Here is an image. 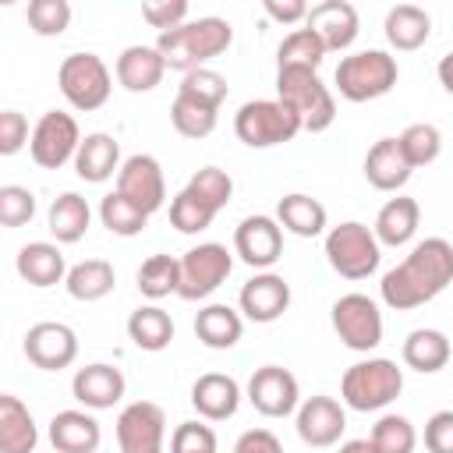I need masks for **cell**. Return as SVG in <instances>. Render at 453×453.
<instances>
[{
    "label": "cell",
    "mask_w": 453,
    "mask_h": 453,
    "mask_svg": "<svg viewBox=\"0 0 453 453\" xmlns=\"http://www.w3.org/2000/svg\"><path fill=\"white\" fill-rule=\"evenodd\" d=\"M449 283H453V244L446 237H425L403 255V262H396L382 276L379 297L393 311H411L435 301Z\"/></svg>",
    "instance_id": "cell-1"
},
{
    "label": "cell",
    "mask_w": 453,
    "mask_h": 453,
    "mask_svg": "<svg viewBox=\"0 0 453 453\" xmlns=\"http://www.w3.org/2000/svg\"><path fill=\"white\" fill-rule=\"evenodd\" d=\"M234 42V28L226 18H216V14H205V18H195V21H184L180 28H170V32H159L156 35V50L159 57L166 60L170 71H198L205 67L212 57L226 53Z\"/></svg>",
    "instance_id": "cell-2"
},
{
    "label": "cell",
    "mask_w": 453,
    "mask_h": 453,
    "mask_svg": "<svg viewBox=\"0 0 453 453\" xmlns=\"http://www.w3.org/2000/svg\"><path fill=\"white\" fill-rule=\"evenodd\" d=\"M403 389V368L389 357H365L354 361L340 379V400L350 411L372 414L389 407Z\"/></svg>",
    "instance_id": "cell-3"
},
{
    "label": "cell",
    "mask_w": 453,
    "mask_h": 453,
    "mask_svg": "<svg viewBox=\"0 0 453 453\" xmlns=\"http://www.w3.org/2000/svg\"><path fill=\"white\" fill-rule=\"evenodd\" d=\"M276 99H283L304 124V131L319 134L336 120V99L329 85H322L319 71L308 67H276Z\"/></svg>",
    "instance_id": "cell-4"
},
{
    "label": "cell",
    "mask_w": 453,
    "mask_h": 453,
    "mask_svg": "<svg viewBox=\"0 0 453 453\" xmlns=\"http://www.w3.org/2000/svg\"><path fill=\"white\" fill-rule=\"evenodd\" d=\"M400 78V67H396V57H389L386 50H357L350 57H343L336 64V92L347 99V103H372V99H382L386 92H393Z\"/></svg>",
    "instance_id": "cell-5"
},
{
    "label": "cell",
    "mask_w": 453,
    "mask_h": 453,
    "mask_svg": "<svg viewBox=\"0 0 453 453\" xmlns=\"http://www.w3.org/2000/svg\"><path fill=\"white\" fill-rule=\"evenodd\" d=\"M297 131H304V124L283 99H248L234 113V134L248 149H273L294 142Z\"/></svg>",
    "instance_id": "cell-6"
},
{
    "label": "cell",
    "mask_w": 453,
    "mask_h": 453,
    "mask_svg": "<svg viewBox=\"0 0 453 453\" xmlns=\"http://www.w3.org/2000/svg\"><path fill=\"white\" fill-rule=\"evenodd\" d=\"M326 262L343 280H368L382 262V244L372 226L347 219L326 230Z\"/></svg>",
    "instance_id": "cell-7"
},
{
    "label": "cell",
    "mask_w": 453,
    "mask_h": 453,
    "mask_svg": "<svg viewBox=\"0 0 453 453\" xmlns=\"http://www.w3.org/2000/svg\"><path fill=\"white\" fill-rule=\"evenodd\" d=\"M57 85H60V96L74 110L92 113V110L106 106V99L113 92V74L99 53H71L57 67Z\"/></svg>",
    "instance_id": "cell-8"
},
{
    "label": "cell",
    "mask_w": 453,
    "mask_h": 453,
    "mask_svg": "<svg viewBox=\"0 0 453 453\" xmlns=\"http://www.w3.org/2000/svg\"><path fill=\"white\" fill-rule=\"evenodd\" d=\"M230 269H234V255L226 251V244L205 241V244L188 248L180 255V290H177V297L205 301L212 290H219L226 283Z\"/></svg>",
    "instance_id": "cell-9"
},
{
    "label": "cell",
    "mask_w": 453,
    "mask_h": 453,
    "mask_svg": "<svg viewBox=\"0 0 453 453\" xmlns=\"http://www.w3.org/2000/svg\"><path fill=\"white\" fill-rule=\"evenodd\" d=\"M333 333L340 336L343 347L368 354L382 343V311L368 294H343L333 301Z\"/></svg>",
    "instance_id": "cell-10"
},
{
    "label": "cell",
    "mask_w": 453,
    "mask_h": 453,
    "mask_svg": "<svg viewBox=\"0 0 453 453\" xmlns=\"http://www.w3.org/2000/svg\"><path fill=\"white\" fill-rule=\"evenodd\" d=\"M81 149V131L78 120L64 110H46L35 127H32V142H28V156L35 159V166L42 170H60L64 163H74Z\"/></svg>",
    "instance_id": "cell-11"
},
{
    "label": "cell",
    "mask_w": 453,
    "mask_h": 453,
    "mask_svg": "<svg viewBox=\"0 0 453 453\" xmlns=\"http://www.w3.org/2000/svg\"><path fill=\"white\" fill-rule=\"evenodd\" d=\"M117 449L120 453H163L166 449V414L152 400H134L117 414Z\"/></svg>",
    "instance_id": "cell-12"
},
{
    "label": "cell",
    "mask_w": 453,
    "mask_h": 453,
    "mask_svg": "<svg viewBox=\"0 0 453 453\" xmlns=\"http://www.w3.org/2000/svg\"><path fill=\"white\" fill-rule=\"evenodd\" d=\"M248 400L262 418H287L301 407V386L290 368L283 365H262L248 379Z\"/></svg>",
    "instance_id": "cell-13"
},
{
    "label": "cell",
    "mask_w": 453,
    "mask_h": 453,
    "mask_svg": "<svg viewBox=\"0 0 453 453\" xmlns=\"http://www.w3.org/2000/svg\"><path fill=\"white\" fill-rule=\"evenodd\" d=\"M117 191L124 198H131L142 212H159L163 202H166V177H163V166L156 156L149 152H134L120 163V173H117Z\"/></svg>",
    "instance_id": "cell-14"
},
{
    "label": "cell",
    "mask_w": 453,
    "mask_h": 453,
    "mask_svg": "<svg viewBox=\"0 0 453 453\" xmlns=\"http://www.w3.org/2000/svg\"><path fill=\"white\" fill-rule=\"evenodd\" d=\"M234 255L258 273L273 269L283 255V226L276 216H244L234 230Z\"/></svg>",
    "instance_id": "cell-15"
},
{
    "label": "cell",
    "mask_w": 453,
    "mask_h": 453,
    "mask_svg": "<svg viewBox=\"0 0 453 453\" xmlns=\"http://www.w3.org/2000/svg\"><path fill=\"white\" fill-rule=\"evenodd\" d=\"M25 357L42 372L71 368L78 357V333L67 322H35L25 333Z\"/></svg>",
    "instance_id": "cell-16"
},
{
    "label": "cell",
    "mask_w": 453,
    "mask_h": 453,
    "mask_svg": "<svg viewBox=\"0 0 453 453\" xmlns=\"http://www.w3.org/2000/svg\"><path fill=\"white\" fill-rule=\"evenodd\" d=\"M297 435L304 446H315V449H329L340 442L343 428H347V411L336 396H326V393H315L308 396L301 407H297Z\"/></svg>",
    "instance_id": "cell-17"
},
{
    "label": "cell",
    "mask_w": 453,
    "mask_h": 453,
    "mask_svg": "<svg viewBox=\"0 0 453 453\" xmlns=\"http://www.w3.org/2000/svg\"><path fill=\"white\" fill-rule=\"evenodd\" d=\"M287 308H290V283H287L280 273H273V269L255 273V276L241 287V294H237V311H241L248 322H258V326L276 322Z\"/></svg>",
    "instance_id": "cell-18"
},
{
    "label": "cell",
    "mask_w": 453,
    "mask_h": 453,
    "mask_svg": "<svg viewBox=\"0 0 453 453\" xmlns=\"http://www.w3.org/2000/svg\"><path fill=\"white\" fill-rule=\"evenodd\" d=\"M304 25L322 39L326 53H340L347 46H354L357 32H361V18L357 7L350 0H322L308 11Z\"/></svg>",
    "instance_id": "cell-19"
},
{
    "label": "cell",
    "mask_w": 453,
    "mask_h": 453,
    "mask_svg": "<svg viewBox=\"0 0 453 453\" xmlns=\"http://www.w3.org/2000/svg\"><path fill=\"white\" fill-rule=\"evenodd\" d=\"M124 389H127L124 372L113 368V365H103V361L78 368L74 379H71V393H74V400L85 411H110V407H117L124 400Z\"/></svg>",
    "instance_id": "cell-20"
},
{
    "label": "cell",
    "mask_w": 453,
    "mask_h": 453,
    "mask_svg": "<svg viewBox=\"0 0 453 453\" xmlns=\"http://www.w3.org/2000/svg\"><path fill=\"white\" fill-rule=\"evenodd\" d=\"M191 407L205 421H226V418H234L237 407H241V386H237V379L234 375H223V372L198 375L195 386H191Z\"/></svg>",
    "instance_id": "cell-21"
},
{
    "label": "cell",
    "mask_w": 453,
    "mask_h": 453,
    "mask_svg": "<svg viewBox=\"0 0 453 453\" xmlns=\"http://www.w3.org/2000/svg\"><path fill=\"white\" fill-rule=\"evenodd\" d=\"M103 428L88 411H57L50 421V446L57 453H99Z\"/></svg>",
    "instance_id": "cell-22"
},
{
    "label": "cell",
    "mask_w": 453,
    "mask_h": 453,
    "mask_svg": "<svg viewBox=\"0 0 453 453\" xmlns=\"http://www.w3.org/2000/svg\"><path fill=\"white\" fill-rule=\"evenodd\" d=\"M14 269L18 276L28 283V287H57L67 280V262H64V251L60 244H50V241H28L18 258H14Z\"/></svg>",
    "instance_id": "cell-23"
},
{
    "label": "cell",
    "mask_w": 453,
    "mask_h": 453,
    "mask_svg": "<svg viewBox=\"0 0 453 453\" xmlns=\"http://www.w3.org/2000/svg\"><path fill=\"white\" fill-rule=\"evenodd\" d=\"M120 163L124 159H120L117 138L106 134V131H92V134L81 138V149L74 156V173L81 180H88V184H103L113 173H120Z\"/></svg>",
    "instance_id": "cell-24"
},
{
    "label": "cell",
    "mask_w": 453,
    "mask_h": 453,
    "mask_svg": "<svg viewBox=\"0 0 453 453\" xmlns=\"http://www.w3.org/2000/svg\"><path fill=\"white\" fill-rule=\"evenodd\" d=\"M411 163L403 159L400 152V142L396 138H379L368 156H365V180L375 188V191H400L407 180H411Z\"/></svg>",
    "instance_id": "cell-25"
},
{
    "label": "cell",
    "mask_w": 453,
    "mask_h": 453,
    "mask_svg": "<svg viewBox=\"0 0 453 453\" xmlns=\"http://www.w3.org/2000/svg\"><path fill=\"white\" fill-rule=\"evenodd\" d=\"M166 74V60L156 46H124L117 57V81L127 92H152Z\"/></svg>",
    "instance_id": "cell-26"
},
{
    "label": "cell",
    "mask_w": 453,
    "mask_h": 453,
    "mask_svg": "<svg viewBox=\"0 0 453 453\" xmlns=\"http://www.w3.org/2000/svg\"><path fill=\"white\" fill-rule=\"evenodd\" d=\"M382 28H386V42H389L393 50L411 53V50H421V46L428 42V35H432V18H428V11L418 7V4H396V7L386 11Z\"/></svg>",
    "instance_id": "cell-27"
},
{
    "label": "cell",
    "mask_w": 453,
    "mask_h": 453,
    "mask_svg": "<svg viewBox=\"0 0 453 453\" xmlns=\"http://www.w3.org/2000/svg\"><path fill=\"white\" fill-rule=\"evenodd\" d=\"M241 333H244V315L237 308H230V304H205L195 315V336L209 350H230V347H237Z\"/></svg>",
    "instance_id": "cell-28"
},
{
    "label": "cell",
    "mask_w": 453,
    "mask_h": 453,
    "mask_svg": "<svg viewBox=\"0 0 453 453\" xmlns=\"http://www.w3.org/2000/svg\"><path fill=\"white\" fill-rule=\"evenodd\" d=\"M418 223H421V205H418L411 195H396V198H389V202L379 209L372 230H375L379 244H386V248H403V244L418 234Z\"/></svg>",
    "instance_id": "cell-29"
},
{
    "label": "cell",
    "mask_w": 453,
    "mask_h": 453,
    "mask_svg": "<svg viewBox=\"0 0 453 453\" xmlns=\"http://www.w3.org/2000/svg\"><path fill=\"white\" fill-rule=\"evenodd\" d=\"M403 365L421 372V375H435L449 365L453 357V347H449V336L442 329H411L407 340H403Z\"/></svg>",
    "instance_id": "cell-30"
},
{
    "label": "cell",
    "mask_w": 453,
    "mask_h": 453,
    "mask_svg": "<svg viewBox=\"0 0 453 453\" xmlns=\"http://www.w3.org/2000/svg\"><path fill=\"white\" fill-rule=\"evenodd\" d=\"M39 446V428H35V418L32 411L4 393L0 396V453H35Z\"/></svg>",
    "instance_id": "cell-31"
},
{
    "label": "cell",
    "mask_w": 453,
    "mask_h": 453,
    "mask_svg": "<svg viewBox=\"0 0 453 453\" xmlns=\"http://www.w3.org/2000/svg\"><path fill=\"white\" fill-rule=\"evenodd\" d=\"M276 223L294 237H322L326 234V205L304 191H290L276 202Z\"/></svg>",
    "instance_id": "cell-32"
},
{
    "label": "cell",
    "mask_w": 453,
    "mask_h": 453,
    "mask_svg": "<svg viewBox=\"0 0 453 453\" xmlns=\"http://www.w3.org/2000/svg\"><path fill=\"white\" fill-rule=\"evenodd\" d=\"M46 223H50V234L57 237V244H78L88 234L92 209L78 191H64V195L53 198Z\"/></svg>",
    "instance_id": "cell-33"
},
{
    "label": "cell",
    "mask_w": 453,
    "mask_h": 453,
    "mask_svg": "<svg viewBox=\"0 0 453 453\" xmlns=\"http://www.w3.org/2000/svg\"><path fill=\"white\" fill-rule=\"evenodd\" d=\"M127 336L138 350H149V354H159L170 347L173 340V319L170 311H163L159 304H142L127 315Z\"/></svg>",
    "instance_id": "cell-34"
},
{
    "label": "cell",
    "mask_w": 453,
    "mask_h": 453,
    "mask_svg": "<svg viewBox=\"0 0 453 453\" xmlns=\"http://www.w3.org/2000/svg\"><path fill=\"white\" fill-rule=\"evenodd\" d=\"M64 287H67V294L74 301H85V304L88 301H103L117 287V273H113V265L106 258H85V262L67 269Z\"/></svg>",
    "instance_id": "cell-35"
},
{
    "label": "cell",
    "mask_w": 453,
    "mask_h": 453,
    "mask_svg": "<svg viewBox=\"0 0 453 453\" xmlns=\"http://www.w3.org/2000/svg\"><path fill=\"white\" fill-rule=\"evenodd\" d=\"M138 290L152 304L170 297V294H177L180 290V258H173V255H149L138 265Z\"/></svg>",
    "instance_id": "cell-36"
},
{
    "label": "cell",
    "mask_w": 453,
    "mask_h": 453,
    "mask_svg": "<svg viewBox=\"0 0 453 453\" xmlns=\"http://www.w3.org/2000/svg\"><path fill=\"white\" fill-rule=\"evenodd\" d=\"M322 60H326V46H322V39L308 25L294 28L276 46V67H308V71H319Z\"/></svg>",
    "instance_id": "cell-37"
},
{
    "label": "cell",
    "mask_w": 453,
    "mask_h": 453,
    "mask_svg": "<svg viewBox=\"0 0 453 453\" xmlns=\"http://www.w3.org/2000/svg\"><path fill=\"white\" fill-rule=\"evenodd\" d=\"M170 120H173V131L184 134V138H209L216 131V120H219V110L216 106H205L198 99H188V96H173V106H170Z\"/></svg>",
    "instance_id": "cell-38"
},
{
    "label": "cell",
    "mask_w": 453,
    "mask_h": 453,
    "mask_svg": "<svg viewBox=\"0 0 453 453\" xmlns=\"http://www.w3.org/2000/svg\"><path fill=\"white\" fill-rule=\"evenodd\" d=\"M99 219H103V226H106L110 234H117V237H134V234L145 230L149 212H142L131 198H124V195L113 188V191L103 195V202H99Z\"/></svg>",
    "instance_id": "cell-39"
},
{
    "label": "cell",
    "mask_w": 453,
    "mask_h": 453,
    "mask_svg": "<svg viewBox=\"0 0 453 453\" xmlns=\"http://www.w3.org/2000/svg\"><path fill=\"white\" fill-rule=\"evenodd\" d=\"M396 142H400V152H403V159L411 163V170L435 163L439 152H442V134H439V127H435V124H425V120L407 124V127L396 134Z\"/></svg>",
    "instance_id": "cell-40"
},
{
    "label": "cell",
    "mask_w": 453,
    "mask_h": 453,
    "mask_svg": "<svg viewBox=\"0 0 453 453\" xmlns=\"http://www.w3.org/2000/svg\"><path fill=\"white\" fill-rule=\"evenodd\" d=\"M216 216H219V212H216L209 202H202L195 191H188V188H180V191L173 195V202H170V223H173L180 234H202V230L212 226Z\"/></svg>",
    "instance_id": "cell-41"
},
{
    "label": "cell",
    "mask_w": 453,
    "mask_h": 453,
    "mask_svg": "<svg viewBox=\"0 0 453 453\" xmlns=\"http://www.w3.org/2000/svg\"><path fill=\"white\" fill-rule=\"evenodd\" d=\"M368 439L379 446V453H414V446H418V432H414L411 418H403V414H382L372 425Z\"/></svg>",
    "instance_id": "cell-42"
},
{
    "label": "cell",
    "mask_w": 453,
    "mask_h": 453,
    "mask_svg": "<svg viewBox=\"0 0 453 453\" xmlns=\"http://www.w3.org/2000/svg\"><path fill=\"white\" fill-rule=\"evenodd\" d=\"M177 92L188 96V99H198V103L219 110L223 99H226V92H230V85H226V78H223L219 71H212V67H198V71H188V74L180 78Z\"/></svg>",
    "instance_id": "cell-43"
},
{
    "label": "cell",
    "mask_w": 453,
    "mask_h": 453,
    "mask_svg": "<svg viewBox=\"0 0 453 453\" xmlns=\"http://www.w3.org/2000/svg\"><path fill=\"white\" fill-rule=\"evenodd\" d=\"M188 191H195L202 202H209L216 212L219 209H226L230 205V198H234V180H230V173L226 170H219V166H202V170H195L191 173V180L184 184Z\"/></svg>",
    "instance_id": "cell-44"
},
{
    "label": "cell",
    "mask_w": 453,
    "mask_h": 453,
    "mask_svg": "<svg viewBox=\"0 0 453 453\" xmlns=\"http://www.w3.org/2000/svg\"><path fill=\"white\" fill-rule=\"evenodd\" d=\"M28 28L35 35H64L71 25V4L67 0H28Z\"/></svg>",
    "instance_id": "cell-45"
},
{
    "label": "cell",
    "mask_w": 453,
    "mask_h": 453,
    "mask_svg": "<svg viewBox=\"0 0 453 453\" xmlns=\"http://www.w3.org/2000/svg\"><path fill=\"white\" fill-rule=\"evenodd\" d=\"M35 216V195L21 184H4L0 188V223L7 230H18L25 223H32Z\"/></svg>",
    "instance_id": "cell-46"
},
{
    "label": "cell",
    "mask_w": 453,
    "mask_h": 453,
    "mask_svg": "<svg viewBox=\"0 0 453 453\" xmlns=\"http://www.w3.org/2000/svg\"><path fill=\"white\" fill-rule=\"evenodd\" d=\"M170 453H219L212 425L202 421H180L170 435Z\"/></svg>",
    "instance_id": "cell-47"
},
{
    "label": "cell",
    "mask_w": 453,
    "mask_h": 453,
    "mask_svg": "<svg viewBox=\"0 0 453 453\" xmlns=\"http://www.w3.org/2000/svg\"><path fill=\"white\" fill-rule=\"evenodd\" d=\"M188 0H149L142 4V18L159 28V32H170V28H180L188 21Z\"/></svg>",
    "instance_id": "cell-48"
},
{
    "label": "cell",
    "mask_w": 453,
    "mask_h": 453,
    "mask_svg": "<svg viewBox=\"0 0 453 453\" xmlns=\"http://www.w3.org/2000/svg\"><path fill=\"white\" fill-rule=\"evenodd\" d=\"M28 142H32V134H28L25 113L4 110V113H0V156H14V152H21Z\"/></svg>",
    "instance_id": "cell-49"
},
{
    "label": "cell",
    "mask_w": 453,
    "mask_h": 453,
    "mask_svg": "<svg viewBox=\"0 0 453 453\" xmlns=\"http://www.w3.org/2000/svg\"><path fill=\"white\" fill-rule=\"evenodd\" d=\"M425 449L428 453H453V411H435L425 421Z\"/></svg>",
    "instance_id": "cell-50"
},
{
    "label": "cell",
    "mask_w": 453,
    "mask_h": 453,
    "mask_svg": "<svg viewBox=\"0 0 453 453\" xmlns=\"http://www.w3.org/2000/svg\"><path fill=\"white\" fill-rule=\"evenodd\" d=\"M234 453H283V442H280L276 432H269V428H248V432L234 442Z\"/></svg>",
    "instance_id": "cell-51"
},
{
    "label": "cell",
    "mask_w": 453,
    "mask_h": 453,
    "mask_svg": "<svg viewBox=\"0 0 453 453\" xmlns=\"http://www.w3.org/2000/svg\"><path fill=\"white\" fill-rule=\"evenodd\" d=\"M262 11L273 18V21H280V25H304V18H308V4L304 0H262Z\"/></svg>",
    "instance_id": "cell-52"
},
{
    "label": "cell",
    "mask_w": 453,
    "mask_h": 453,
    "mask_svg": "<svg viewBox=\"0 0 453 453\" xmlns=\"http://www.w3.org/2000/svg\"><path fill=\"white\" fill-rule=\"evenodd\" d=\"M435 74H439V85H442V88H446V92L453 96V50H449V53H446V57L439 60Z\"/></svg>",
    "instance_id": "cell-53"
},
{
    "label": "cell",
    "mask_w": 453,
    "mask_h": 453,
    "mask_svg": "<svg viewBox=\"0 0 453 453\" xmlns=\"http://www.w3.org/2000/svg\"><path fill=\"white\" fill-rule=\"evenodd\" d=\"M336 453H379V446L372 439H347V442H340Z\"/></svg>",
    "instance_id": "cell-54"
}]
</instances>
